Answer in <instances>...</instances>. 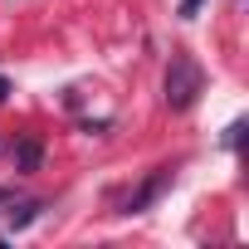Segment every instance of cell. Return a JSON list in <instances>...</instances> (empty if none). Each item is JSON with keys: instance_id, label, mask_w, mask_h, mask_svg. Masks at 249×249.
I'll list each match as a JSON object with an SVG mask.
<instances>
[{"instance_id": "7a4b0ae2", "label": "cell", "mask_w": 249, "mask_h": 249, "mask_svg": "<svg viewBox=\"0 0 249 249\" xmlns=\"http://www.w3.org/2000/svg\"><path fill=\"white\" fill-rule=\"evenodd\" d=\"M166 186H171V166H157V171L147 176V186H142V191L127 200V215H142V210H147V205H152V200H157Z\"/></svg>"}, {"instance_id": "277c9868", "label": "cell", "mask_w": 249, "mask_h": 249, "mask_svg": "<svg viewBox=\"0 0 249 249\" xmlns=\"http://www.w3.org/2000/svg\"><path fill=\"white\" fill-rule=\"evenodd\" d=\"M39 210H44V205H39V200H25V205H15V210H10V225H15V230H20V225H30V220H35V215H39Z\"/></svg>"}, {"instance_id": "5b68a950", "label": "cell", "mask_w": 249, "mask_h": 249, "mask_svg": "<svg viewBox=\"0 0 249 249\" xmlns=\"http://www.w3.org/2000/svg\"><path fill=\"white\" fill-rule=\"evenodd\" d=\"M200 5H205V0H181V10H176V15H181V20H196Z\"/></svg>"}, {"instance_id": "3957f363", "label": "cell", "mask_w": 249, "mask_h": 249, "mask_svg": "<svg viewBox=\"0 0 249 249\" xmlns=\"http://www.w3.org/2000/svg\"><path fill=\"white\" fill-rule=\"evenodd\" d=\"M39 157H44V152H39V142H20V147H15L20 171H35V166H39Z\"/></svg>"}, {"instance_id": "6da1fadb", "label": "cell", "mask_w": 249, "mask_h": 249, "mask_svg": "<svg viewBox=\"0 0 249 249\" xmlns=\"http://www.w3.org/2000/svg\"><path fill=\"white\" fill-rule=\"evenodd\" d=\"M200 88H205L200 64H196L191 54H171V69H166V107L186 112V107L200 98Z\"/></svg>"}, {"instance_id": "8992f818", "label": "cell", "mask_w": 249, "mask_h": 249, "mask_svg": "<svg viewBox=\"0 0 249 249\" xmlns=\"http://www.w3.org/2000/svg\"><path fill=\"white\" fill-rule=\"evenodd\" d=\"M10 200H15V196H10V191H5V186H0V205H10Z\"/></svg>"}, {"instance_id": "52a82bcc", "label": "cell", "mask_w": 249, "mask_h": 249, "mask_svg": "<svg viewBox=\"0 0 249 249\" xmlns=\"http://www.w3.org/2000/svg\"><path fill=\"white\" fill-rule=\"evenodd\" d=\"M5 93H10V83H5V78H0V98H5Z\"/></svg>"}]
</instances>
